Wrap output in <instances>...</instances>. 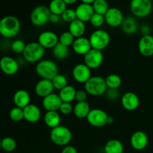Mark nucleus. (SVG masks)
Wrapping results in <instances>:
<instances>
[{"instance_id": "1", "label": "nucleus", "mask_w": 153, "mask_h": 153, "mask_svg": "<svg viewBox=\"0 0 153 153\" xmlns=\"http://www.w3.org/2000/svg\"><path fill=\"white\" fill-rule=\"evenodd\" d=\"M20 27L19 19L12 15L5 16L0 19V34L6 38H11L17 35Z\"/></svg>"}, {"instance_id": "2", "label": "nucleus", "mask_w": 153, "mask_h": 153, "mask_svg": "<svg viewBox=\"0 0 153 153\" xmlns=\"http://www.w3.org/2000/svg\"><path fill=\"white\" fill-rule=\"evenodd\" d=\"M35 71L41 79L52 81L58 74V67L52 60L43 59L37 64Z\"/></svg>"}, {"instance_id": "3", "label": "nucleus", "mask_w": 153, "mask_h": 153, "mask_svg": "<svg viewBox=\"0 0 153 153\" xmlns=\"http://www.w3.org/2000/svg\"><path fill=\"white\" fill-rule=\"evenodd\" d=\"M45 55V49L38 42H31L27 43L22 55L25 61L31 64L38 63Z\"/></svg>"}, {"instance_id": "4", "label": "nucleus", "mask_w": 153, "mask_h": 153, "mask_svg": "<svg viewBox=\"0 0 153 153\" xmlns=\"http://www.w3.org/2000/svg\"><path fill=\"white\" fill-rule=\"evenodd\" d=\"M50 139L55 145L59 146H68L72 140L73 134L70 128L64 126H58L51 130Z\"/></svg>"}, {"instance_id": "5", "label": "nucleus", "mask_w": 153, "mask_h": 153, "mask_svg": "<svg viewBox=\"0 0 153 153\" xmlns=\"http://www.w3.org/2000/svg\"><path fill=\"white\" fill-rule=\"evenodd\" d=\"M107 90L105 79L101 76H92L85 84V91L93 97H100L105 94Z\"/></svg>"}, {"instance_id": "6", "label": "nucleus", "mask_w": 153, "mask_h": 153, "mask_svg": "<svg viewBox=\"0 0 153 153\" xmlns=\"http://www.w3.org/2000/svg\"><path fill=\"white\" fill-rule=\"evenodd\" d=\"M89 40L92 49L102 51L108 46L111 42V37L108 32L105 30L98 29L91 34Z\"/></svg>"}, {"instance_id": "7", "label": "nucleus", "mask_w": 153, "mask_h": 153, "mask_svg": "<svg viewBox=\"0 0 153 153\" xmlns=\"http://www.w3.org/2000/svg\"><path fill=\"white\" fill-rule=\"evenodd\" d=\"M130 9L136 17H146L152 10V2L150 0H132L130 2Z\"/></svg>"}, {"instance_id": "8", "label": "nucleus", "mask_w": 153, "mask_h": 153, "mask_svg": "<svg viewBox=\"0 0 153 153\" xmlns=\"http://www.w3.org/2000/svg\"><path fill=\"white\" fill-rule=\"evenodd\" d=\"M51 12L45 5H38L33 9L30 16L31 23L35 26H43L49 22Z\"/></svg>"}, {"instance_id": "9", "label": "nucleus", "mask_w": 153, "mask_h": 153, "mask_svg": "<svg viewBox=\"0 0 153 153\" xmlns=\"http://www.w3.org/2000/svg\"><path fill=\"white\" fill-rule=\"evenodd\" d=\"M108 115L105 111L100 108L91 109L86 120L88 123L94 127H103L107 124Z\"/></svg>"}, {"instance_id": "10", "label": "nucleus", "mask_w": 153, "mask_h": 153, "mask_svg": "<svg viewBox=\"0 0 153 153\" xmlns=\"http://www.w3.org/2000/svg\"><path fill=\"white\" fill-rule=\"evenodd\" d=\"M104 61L102 52L97 49H91L88 53L84 55V64L91 70L100 67Z\"/></svg>"}, {"instance_id": "11", "label": "nucleus", "mask_w": 153, "mask_h": 153, "mask_svg": "<svg viewBox=\"0 0 153 153\" xmlns=\"http://www.w3.org/2000/svg\"><path fill=\"white\" fill-rule=\"evenodd\" d=\"M37 42L45 49H53L59 43V37L53 31H45L39 34Z\"/></svg>"}, {"instance_id": "12", "label": "nucleus", "mask_w": 153, "mask_h": 153, "mask_svg": "<svg viewBox=\"0 0 153 153\" xmlns=\"http://www.w3.org/2000/svg\"><path fill=\"white\" fill-rule=\"evenodd\" d=\"M72 75L74 80L81 84H85L92 77L91 70L85 64H76L73 67Z\"/></svg>"}, {"instance_id": "13", "label": "nucleus", "mask_w": 153, "mask_h": 153, "mask_svg": "<svg viewBox=\"0 0 153 153\" xmlns=\"http://www.w3.org/2000/svg\"><path fill=\"white\" fill-rule=\"evenodd\" d=\"M104 16L106 23L114 28L122 25L124 20L123 12L117 7H110Z\"/></svg>"}, {"instance_id": "14", "label": "nucleus", "mask_w": 153, "mask_h": 153, "mask_svg": "<svg viewBox=\"0 0 153 153\" xmlns=\"http://www.w3.org/2000/svg\"><path fill=\"white\" fill-rule=\"evenodd\" d=\"M120 102L123 108L128 111H135L140 105V99L138 96L133 92H126L123 94Z\"/></svg>"}, {"instance_id": "15", "label": "nucleus", "mask_w": 153, "mask_h": 153, "mask_svg": "<svg viewBox=\"0 0 153 153\" xmlns=\"http://www.w3.org/2000/svg\"><path fill=\"white\" fill-rule=\"evenodd\" d=\"M19 68V63L10 56H3L0 59V69L6 75L13 76L16 74Z\"/></svg>"}, {"instance_id": "16", "label": "nucleus", "mask_w": 153, "mask_h": 153, "mask_svg": "<svg viewBox=\"0 0 153 153\" xmlns=\"http://www.w3.org/2000/svg\"><path fill=\"white\" fill-rule=\"evenodd\" d=\"M149 143L148 135L143 131H136L130 138V143L132 148L135 150H143L147 146Z\"/></svg>"}, {"instance_id": "17", "label": "nucleus", "mask_w": 153, "mask_h": 153, "mask_svg": "<svg viewBox=\"0 0 153 153\" xmlns=\"http://www.w3.org/2000/svg\"><path fill=\"white\" fill-rule=\"evenodd\" d=\"M61 103L62 101L59 95L53 93L43 99L42 105L46 111H59Z\"/></svg>"}, {"instance_id": "18", "label": "nucleus", "mask_w": 153, "mask_h": 153, "mask_svg": "<svg viewBox=\"0 0 153 153\" xmlns=\"http://www.w3.org/2000/svg\"><path fill=\"white\" fill-rule=\"evenodd\" d=\"M54 90L55 89H54L52 81L43 79L37 82L35 85V88H34V91L37 97L43 99L53 94Z\"/></svg>"}, {"instance_id": "19", "label": "nucleus", "mask_w": 153, "mask_h": 153, "mask_svg": "<svg viewBox=\"0 0 153 153\" xmlns=\"http://www.w3.org/2000/svg\"><path fill=\"white\" fill-rule=\"evenodd\" d=\"M138 50L144 57L153 55V36L151 34L143 35L138 42Z\"/></svg>"}, {"instance_id": "20", "label": "nucleus", "mask_w": 153, "mask_h": 153, "mask_svg": "<svg viewBox=\"0 0 153 153\" xmlns=\"http://www.w3.org/2000/svg\"><path fill=\"white\" fill-rule=\"evenodd\" d=\"M75 10H76L77 19L84 22H88V21L90 22L94 13L92 4H88L83 2H81Z\"/></svg>"}, {"instance_id": "21", "label": "nucleus", "mask_w": 153, "mask_h": 153, "mask_svg": "<svg viewBox=\"0 0 153 153\" xmlns=\"http://www.w3.org/2000/svg\"><path fill=\"white\" fill-rule=\"evenodd\" d=\"M24 120L31 123L38 122L41 118V111L38 106L34 104H29L23 108Z\"/></svg>"}, {"instance_id": "22", "label": "nucleus", "mask_w": 153, "mask_h": 153, "mask_svg": "<svg viewBox=\"0 0 153 153\" xmlns=\"http://www.w3.org/2000/svg\"><path fill=\"white\" fill-rule=\"evenodd\" d=\"M72 48L75 53L79 55H83V56L92 49L89 39L85 37L75 39L72 45Z\"/></svg>"}, {"instance_id": "23", "label": "nucleus", "mask_w": 153, "mask_h": 153, "mask_svg": "<svg viewBox=\"0 0 153 153\" xmlns=\"http://www.w3.org/2000/svg\"><path fill=\"white\" fill-rule=\"evenodd\" d=\"M13 101L16 107L23 109L31 104V95L26 90H18L13 94Z\"/></svg>"}, {"instance_id": "24", "label": "nucleus", "mask_w": 153, "mask_h": 153, "mask_svg": "<svg viewBox=\"0 0 153 153\" xmlns=\"http://www.w3.org/2000/svg\"><path fill=\"white\" fill-rule=\"evenodd\" d=\"M69 31L73 34L75 38L83 37L86 31L85 22L76 19L69 25Z\"/></svg>"}, {"instance_id": "25", "label": "nucleus", "mask_w": 153, "mask_h": 153, "mask_svg": "<svg viewBox=\"0 0 153 153\" xmlns=\"http://www.w3.org/2000/svg\"><path fill=\"white\" fill-rule=\"evenodd\" d=\"M91 110V106L88 102H77L73 107V114L79 119H84L87 118Z\"/></svg>"}, {"instance_id": "26", "label": "nucleus", "mask_w": 153, "mask_h": 153, "mask_svg": "<svg viewBox=\"0 0 153 153\" xmlns=\"http://www.w3.org/2000/svg\"><path fill=\"white\" fill-rule=\"evenodd\" d=\"M43 120L45 124L52 129L60 126L61 116L58 111H46L43 117Z\"/></svg>"}, {"instance_id": "27", "label": "nucleus", "mask_w": 153, "mask_h": 153, "mask_svg": "<svg viewBox=\"0 0 153 153\" xmlns=\"http://www.w3.org/2000/svg\"><path fill=\"white\" fill-rule=\"evenodd\" d=\"M76 88L71 85H67L64 88L59 91V97L61 98L62 102L71 103L76 100Z\"/></svg>"}, {"instance_id": "28", "label": "nucleus", "mask_w": 153, "mask_h": 153, "mask_svg": "<svg viewBox=\"0 0 153 153\" xmlns=\"http://www.w3.org/2000/svg\"><path fill=\"white\" fill-rule=\"evenodd\" d=\"M122 29L127 34H133L137 32L138 29V24L137 19L133 16H128L124 19L122 23Z\"/></svg>"}, {"instance_id": "29", "label": "nucleus", "mask_w": 153, "mask_h": 153, "mask_svg": "<svg viewBox=\"0 0 153 153\" xmlns=\"http://www.w3.org/2000/svg\"><path fill=\"white\" fill-rule=\"evenodd\" d=\"M105 153H123L124 146L122 142L117 139H111L104 146Z\"/></svg>"}, {"instance_id": "30", "label": "nucleus", "mask_w": 153, "mask_h": 153, "mask_svg": "<svg viewBox=\"0 0 153 153\" xmlns=\"http://www.w3.org/2000/svg\"><path fill=\"white\" fill-rule=\"evenodd\" d=\"M49 10L52 14L61 16L67 9V5L65 4L64 0H52L49 3Z\"/></svg>"}, {"instance_id": "31", "label": "nucleus", "mask_w": 153, "mask_h": 153, "mask_svg": "<svg viewBox=\"0 0 153 153\" xmlns=\"http://www.w3.org/2000/svg\"><path fill=\"white\" fill-rule=\"evenodd\" d=\"M52 55L54 58L59 61L65 60L69 55V48L58 43L52 49Z\"/></svg>"}, {"instance_id": "32", "label": "nucleus", "mask_w": 153, "mask_h": 153, "mask_svg": "<svg viewBox=\"0 0 153 153\" xmlns=\"http://www.w3.org/2000/svg\"><path fill=\"white\" fill-rule=\"evenodd\" d=\"M105 83L108 89H119L122 85V79L117 74H110L105 78Z\"/></svg>"}, {"instance_id": "33", "label": "nucleus", "mask_w": 153, "mask_h": 153, "mask_svg": "<svg viewBox=\"0 0 153 153\" xmlns=\"http://www.w3.org/2000/svg\"><path fill=\"white\" fill-rule=\"evenodd\" d=\"M94 13L105 16L109 10L108 3L105 0H95L92 4Z\"/></svg>"}, {"instance_id": "34", "label": "nucleus", "mask_w": 153, "mask_h": 153, "mask_svg": "<svg viewBox=\"0 0 153 153\" xmlns=\"http://www.w3.org/2000/svg\"><path fill=\"white\" fill-rule=\"evenodd\" d=\"M52 83L53 85L54 89L58 90L59 91L68 85L66 76L59 73L54 77V79L52 80Z\"/></svg>"}, {"instance_id": "35", "label": "nucleus", "mask_w": 153, "mask_h": 153, "mask_svg": "<svg viewBox=\"0 0 153 153\" xmlns=\"http://www.w3.org/2000/svg\"><path fill=\"white\" fill-rule=\"evenodd\" d=\"M16 148V142L13 137H5L1 139V149L7 152H13Z\"/></svg>"}, {"instance_id": "36", "label": "nucleus", "mask_w": 153, "mask_h": 153, "mask_svg": "<svg viewBox=\"0 0 153 153\" xmlns=\"http://www.w3.org/2000/svg\"><path fill=\"white\" fill-rule=\"evenodd\" d=\"M75 39L76 38L73 37V34L70 31H64L59 36V43L64 46H67V47H69V46L73 45Z\"/></svg>"}, {"instance_id": "37", "label": "nucleus", "mask_w": 153, "mask_h": 153, "mask_svg": "<svg viewBox=\"0 0 153 153\" xmlns=\"http://www.w3.org/2000/svg\"><path fill=\"white\" fill-rule=\"evenodd\" d=\"M9 117L11 120L14 121V122H20L24 119L23 109L16 107V106L12 108L9 112Z\"/></svg>"}, {"instance_id": "38", "label": "nucleus", "mask_w": 153, "mask_h": 153, "mask_svg": "<svg viewBox=\"0 0 153 153\" xmlns=\"http://www.w3.org/2000/svg\"><path fill=\"white\" fill-rule=\"evenodd\" d=\"M61 18H62L63 20L65 21L66 22L71 23L72 22H73V21L76 20V19H77L76 10L72 8H67V10L64 12V13L61 15Z\"/></svg>"}, {"instance_id": "39", "label": "nucleus", "mask_w": 153, "mask_h": 153, "mask_svg": "<svg viewBox=\"0 0 153 153\" xmlns=\"http://www.w3.org/2000/svg\"><path fill=\"white\" fill-rule=\"evenodd\" d=\"M25 46H26V44L22 40H16L13 41V43H11L12 51L16 54L23 53L24 50L25 49Z\"/></svg>"}, {"instance_id": "40", "label": "nucleus", "mask_w": 153, "mask_h": 153, "mask_svg": "<svg viewBox=\"0 0 153 153\" xmlns=\"http://www.w3.org/2000/svg\"><path fill=\"white\" fill-rule=\"evenodd\" d=\"M91 25L96 28H100V27L102 26L103 24L105 22V16L101 14H98V13H94V15L91 17V20H90Z\"/></svg>"}, {"instance_id": "41", "label": "nucleus", "mask_w": 153, "mask_h": 153, "mask_svg": "<svg viewBox=\"0 0 153 153\" xmlns=\"http://www.w3.org/2000/svg\"><path fill=\"white\" fill-rule=\"evenodd\" d=\"M106 97L110 101H116L120 97V91L118 89H108L106 91Z\"/></svg>"}, {"instance_id": "42", "label": "nucleus", "mask_w": 153, "mask_h": 153, "mask_svg": "<svg viewBox=\"0 0 153 153\" xmlns=\"http://www.w3.org/2000/svg\"><path fill=\"white\" fill-rule=\"evenodd\" d=\"M59 111L64 115H69L73 112V106L71 103L62 102L59 108Z\"/></svg>"}, {"instance_id": "43", "label": "nucleus", "mask_w": 153, "mask_h": 153, "mask_svg": "<svg viewBox=\"0 0 153 153\" xmlns=\"http://www.w3.org/2000/svg\"><path fill=\"white\" fill-rule=\"evenodd\" d=\"M87 96L88 93L85 90H79L76 91V100L77 102H86Z\"/></svg>"}, {"instance_id": "44", "label": "nucleus", "mask_w": 153, "mask_h": 153, "mask_svg": "<svg viewBox=\"0 0 153 153\" xmlns=\"http://www.w3.org/2000/svg\"><path fill=\"white\" fill-rule=\"evenodd\" d=\"M61 153H78V151L74 146L68 145V146H64V149L61 151Z\"/></svg>"}, {"instance_id": "45", "label": "nucleus", "mask_w": 153, "mask_h": 153, "mask_svg": "<svg viewBox=\"0 0 153 153\" xmlns=\"http://www.w3.org/2000/svg\"><path fill=\"white\" fill-rule=\"evenodd\" d=\"M60 20V16L58 15L52 14L51 13L50 17H49V22H52V23H58Z\"/></svg>"}, {"instance_id": "46", "label": "nucleus", "mask_w": 153, "mask_h": 153, "mask_svg": "<svg viewBox=\"0 0 153 153\" xmlns=\"http://www.w3.org/2000/svg\"><path fill=\"white\" fill-rule=\"evenodd\" d=\"M65 4L67 5H69V4H75L76 2V0H64Z\"/></svg>"}, {"instance_id": "47", "label": "nucleus", "mask_w": 153, "mask_h": 153, "mask_svg": "<svg viewBox=\"0 0 153 153\" xmlns=\"http://www.w3.org/2000/svg\"><path fill=\"white\" fill-rule=\"evenodd\" d=\"M94 1H95V0H82V2L85 3V4H94Z\"/></svg>"}, {"instance_id": "48", "label": "nucleus", "mask_w": 153, "mask_h": 153, "mask_svg": "<svg viewBox=\"0 0 153 153\" xmlns=\"http://www.w3.org/2000/svg\"><path fill=\"white\" fill-rule=\"evenodd\" d=\"M114 120L113 117L109 116V115H108V120H107V124H111V123H113Z\"/></svg>"}, {"instance_id": "49", "label": "nucleus", "mask_w": 153, "mask_h": 153, "mask_svg": "<svg viewBox=\"0 0 153 153\" xmlns=\"http://www.w3.org/2000/svg\"><path fill=\"white\" fill-rule=\"evenodd\" d=\"M1 149V139L0 138V149Z\"/></svg>"}]
</instances>
